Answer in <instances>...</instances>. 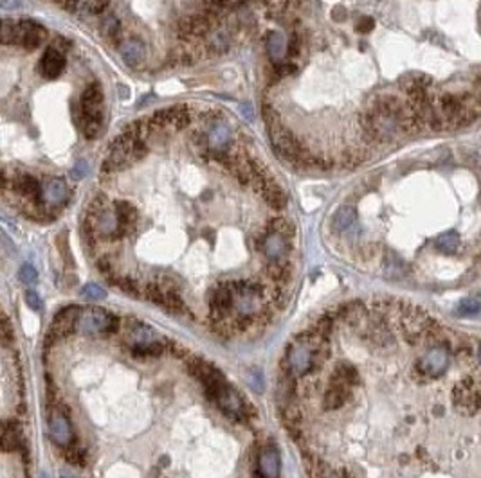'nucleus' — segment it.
I'll use <instances>...</instances> for the list:
<instances>
[{"label":"nucleus","instance_id":"nucleus-1","mask_svg":"<svg viewBox=\"0 0 481 478\" xmlns=\"http://www.w3.org/2000/svg\"><path fill=\"white\" fill-rule=\"evenodd\" d=\"M362 131L373 143H391L400 133L420 131L424 128L411 107L395 95H378L370 108L359 117Z\"/></svg>","mask_w":481,"mask_h":478},{"label":"nucleus","instance_id":"nucleus-2","mask_svg":"<svg viewBox=\"0 0 481 478\" xmlns=\"http://www.w3.org/2000/svg\"><path fill=\"white\" fill-rule=\"evenodd\" d=\"M148 153V144L144 138L136 137V135L128 133L127 130L112 141L108 157L105 158L101 171L105 174L115 173V171H123L127 167L134 166L139 160H143Z\"/></svg>","mask_w":481,"mask_h":478},{"label":"nucleus","instance_id":"nucleus-3","mask_svg":"<svg viewBox=\"0 0 481 478\" xmlns=\"http://www.w3.org/2000/svg\"><path fill=\"white\" fill-rule=\"evenodd\" d=\"M103 101L105 94L103 88L100 83H91L87 85L83 92H81L80 97V108L81 115H83V121H81V128L85 138L88 141H94L101 135L103 131Z\"/></svg>","mask_w":481,"mask_h":478},{"label":"nucleus","instance_id":"nucleus-4","mask_svg":"<svg viewBox=\"0 0 481 478\" xmlns=\"http://www.w3.org/2000/svg\"><path fill=\"white\" fill-rule=\"evenodd\" d=\"M326 358H328V356L314 351L311 345H306L305 342L296 338V340L286 347L283 369L292 372L296 378H303V376L311 374L314 369H318Z\"/></svg>","mask_w":481,"mask_h":478},{"label":"nucleus","instance_id":"nucleus-5","mask_svg":"<svg viewBox=\"0 0 481 478\" xmlns=\"http://www.w3.org/2000/svg\"><path fill=\"white\" fill-rule=\"evenodd\" d=\"M120 329V318L101 308H85L80 311L76 331L81 335H115Z\"/></svg>","mask_w":481,"mask_h":478},{"label":"nucleus","instance_id":"nucleus-6","mask_svg":"<svg viewBox=\"0 0 481 478\" xmlns=\"http://www.w3.org/2000/svg\"><path fill=\"white\" fill-rule=\"evenodd\" d=\"M453 401L458 412L465 415L476 414L481 408V380L463 378L453 390Z\"/></svg>","mask_w":481,"mask_h":478},{"label":"nucleus","instance_id":"nucleus-7","mask_svg":"<svg viewBox=\"0 0 481 478\" xmlns=\"http://www.w3.org/2000/svg\"><path fill=\"white\" fill-rule=\"evenodd\" d=\"M213 401H215L216 407H219L229 419L238 421V423H243V421L249 419V407H247V403L243 401L242 395H240L235 388L231 387L227 381H224V383L220 385Z\"/></svg>","mask_w":481,"mask_h":478},{"label":"nucleus","instance_id":"nucleus-8","mask_svg":"<svg viewBox=\"0 0 481 478\" xmlns=\"http://www.w3.org/2000/svg\"><path fill=\"white\" fill-rule=\"evenodd\" d=\"M209 302V318L213 325H219L227 322L229 313L235 309V293L229 288V285H220L213 288L207 295Z\"/></svg>","mask_w":481,"mask_h":478},{"label":"nucleus","instance_id":"nucleus-9","mask_svg":"<svg viewBox=\"0 0 481 478\" xmlns=\"http://www.w3.org/2000/svg\"><path fill=\"white\" fill-rule=\"evenodd\" d=\"M449 362H451V354L447 351V347L444 345H436V347L429 349L426 354L422 356L418 360L417 369L424 378H440L447 372L449 369Z\"/></svg>","mask_w":481,"mask_h":478},{"label":"nucleus","instance_id":"nucleus-10","mask_svg":"<svg viewBox=\"0 0 481 478\" xmlns=\"http://www.w3.org/2000/svg\"><path fill=\"white\" fill-rule=\"evenodd\" d=\"M49 437H51V441L56 446L60 448L72 446V441H74L69 415L65 414L64 408L58 407V405H56L51 410V414H49Z\"/></svg>","mask_w":481,"mask_h":478},{"label":"nucleus","instance_id":"nucleus-11","mask_svg":"<svg viewBox=\"0 0 481 478\" xmlns=\"http://www.w3.org/2000/svg\"><path fill=\"white\" fill-rule=\"evenodd\" d=\"M47 40V29L35 20H21L16 22V42L15 44L22 45L25 51H35L42 47Z\"/></svg>","mask_w":481,"mask_h":478},{"label":"nucleus","instance_id":"nucleus-12","mask_svg":"<svg viewBox=\"0 0 481 478\" xmlns=\"http://www.w3.org/2000/svg\"><path fill=\"white\" fill-rule=\"evenodd\" d=\"M256 249L262 250L269 261H282L289 257L291 245H289V237L267 230L260 239H256Z\"/></svg>","mask_w":481,"mask_h":478},{"label":"nucleus","instance_id":"nucleus-13","mask_svg":"<svg viewBox=\"0 0 481 478\" xmlns=\"http://www.w3.org/2000/svg\"><path fill=\"white\" fill-rule=\"evenodd\" d=\"M65 67H67V59H65L64 52L56 47H47L42 58L38 59V72L44 79H56L64 74Z\"/></svg>","mask_w":481,"mask_h":478},{"label":"nucleus","instance_id":"nucleus-14","mask_svg":"<svg viewBox=\"0 0 481 478\" xmlns=\"http://www.w3.org/2000/svg\"><path fill=\"white\" fill-rule=\"evenodd\" d=\"M124 340H127L128 349L139 347V345H150L159 342V335H157L150 325L143 324V322L130 318L127 321V328H124Z\"/></svg>","mask_w":481,"mask_h":478},{"label":"nucleus","instance_id":"nucleus-15","mask_svg":"<svg viewBox=\"0 0 481 478\" xmlns=\"http://www.w3.org/2000/svg\"><path fill=\"white\" fill-rule=\"evenodd\" d=\"M69 198H71V191L62 178H52L44 186V205L51 213L67 205Z\"/></svg>","mask_w":481,"mask_h":478},{"label":"nucleus","instance_id":"nucleus-16","mask_svg":"<svg viewBox=\"0 0 481 478\" xmlns=\"http://www.w3.org/2000/svg\"><path fill=\"white\" fill-rule=\"evenodd\" d=\"M209 32V20L204 15H191L180 20L179 28H177V35L184 42H191V40H199Z\"/></svg>","mask_w":481,"mask_h":478},{"label":"nucleus","instance_id":"nucleus-17","mask_svg":"<svg viewBox=\"0 0 481 478\" xmlns=\"http://www.w3.org/2000/svg\"><path fill=\"white\" fill-rule=\"evenodd\" d=\"M120 52L124 65L130 68H141L144 65V61H146V47H144L141 40H124L120 47Z\"/></svg>","mask_w":481,"mask_h":478},{"label":"nucleus","instance_id":"nucleus-18","mask_svg":"<svg viewBox=\"0 0 481 478\" xmlns=\"http://www.w3.org/2000/svg\"><path fill=\"white\" fill-rule=\"evenodd\" d=\"M256 189L262 193V196H263V200L267 202V205L272 207L274 210H283L286 207L289 198H286L285 191H283L282 187H279L278 184L272 180V178H267L265 182H262L260 186H256Z\"/></svg>","mask_w":481,"mask_h":478},{"label":"nucleus","instance_id":"nucleus-19","mask_svg":"<svg viewBox=\"0 0 481 478\" xmlns=\"http://www.w3.org/2000/svg\"><path fill=\"white\" fill-rule=\"evenodd\" d=\"M348 395H350V385L332 380L325 395H323V407L326 410H337V408L344 407L346 401H348Z\"/></svg>","mask_w":481,"mask_h":478},{"label":"nucleus","instance_id":"nucleus-20","mask_svg":"<svg viewBox=\"0 0 481 478\" xmlns=\"http://www.w3.org/2000/svg\"><path fill=\"white\" fill-rule=\"evenodd\" d=\"M282 470V459L274 446H267L260 451L258 471L263 478H278Z\"/></svg>","mask_w":481,"mask_h":478},{"label":"nucleus","instance_id":"nucleus-21","mask_svg":"<svg viewBox=\"0 0 481 478\" xmlns=\"http://www.w3.org/2000/svg\"><path fill=\"white\" fill-rule=\"evenodd\" d=\"M62 4L76 15H101L110 6V0H62Z\"/></svg>","mask_w":481,"mask_h":478},{"label":"nucleus","instance_id":"nucleus-22","mask_svg":"<svg viewBox=\"0 0 481 478\" xmlns=\"http://www.w3.org/2000/svg\"><path fill=\"white\" fill-rule=\"evenodd\" d=\"M114 213L115 216H117V222H120V227L121 230H123L124 236L130 234L132 229H136L137 220H139V213H137V209L132 205L130 202L117 200V202L114 203Z\"/></svg>","mask_w":481,"mask_h":478},{"label":"nucleus","instance_id":"nucleus-23","mask_svg":"<svg viewBox=\"0 0 481 478\" xmlns=\"http://www.w3.org/2000/svg\"><path fill=\"white\" fill-rule=\"evenodd\" d=\"M357 225V210L352 205H342L332 217V229L337 234H348Z\"/></svg>","mask_w":481,"mask_h":478},{"label":"nucleus","instance_id":"nucleus-24","mask_svg":"<svg viewBox=\"0 0 481 478\" xmlns=\"http://www.w3.org/2000/svg\"><path fill=\"white\" fill-rule=\"evenodd\" d=\"M400 88L406 95L418 94V92H427L431 88V78L427 74H420V72H413L402 78Z\"/></svg>","mask_w":481,"mask_h":478},{"label":"nucleus","instance_id":"nucleus-25","mask_svg":"<svg viewBox=\"0 0 481 478\" xmlns=\"http://www.w3.org/2000/svg\"><path fill=\"white\" fill-rule=\"evenodd\" d=\"M265 272L267 277L282 288V286H285L286 282H289V279H291V265H289V259L269 261V265L265 266Z\"/></svg>","mask_w":481,"mask_h":478},{"label":"nucleus","instance_id":"nucleus-26","mask_svg":"<svg viewBox=\"0 0 481 478\" xmlns=\"http://www.w3.org/2000/svg\"><path fill=\"white\" fill-rule=\"evenodd\" d=\"M434 246H436L438 252L451 256V253H456L458 250H460L461 239L460 236H458V232L451 230V232L440 234V236L434 239Z\"/></svg>","mask_w":481,"mask_h":478},{"label":"nucleus","instance_id":"nucleus-27","mask_svg":"<svg viewBox=\"0 0 481 478\" xmlns=\"http://www.w3.org/2000/svg\"><path fill=\"white\" fill-rule=\"evenodd\" d=\"M267 52H269V56L274 59L276 64L282 61L283 56L286 54V42L282 32H269V36H267Z\"/></svg>","mask_w":481,"mask_h":478},{"label":"nucleus","instance_id":"nucleus-28","mask_svg":"<svg viewBox=\"0 0 481 478\" xmlns=\"http://www.w3.org/2000/svg\"><path fill=\"white\" fill-rule=\"evenodd\" d=\"M168 112H170L171 128H175V130H184V128H187V124L191 123V110L186 104H173V107H168Z\"/></svg>","mask_w":481,"mask_h":478},{"label":"nucleus","instance_id":"nucleus-29","mask_svg":"<svg viewBox=\"0 0 481 478\" xmlns=\"http://www.w3.org/2000/svg\"><path fill=\"white\" fill-rule=\"evenodd\" d=\"M21 446V430L15 423L4 421L2 424V448L4 451H15Z\"/></svg>","mask_w":481,"mask_h":478},{"label":"nucleus","instance_id":"nucleus-30","mask_svg":"<svg viewBox=\"0 0 481 478\" xmlns=\"http://www.w3.org/2000/svg\"><path fill=\"white\" fill-rule=\"evenodd\" d=\"M101 35H103L105 38L110 40V42H120L121 38L120 20L115 18L112 13H107V15L103 16V20H101Z\"/></svg>","mask_w":481,"mask_h":478},{"label":"nucleus","instance_id":"nucleus-31","mask_svg":"<svg viewBox=\"0 0 481 478\" xmlns=\"http://www.w3.org/2000/svg\"><path fill=\"white\" fill-rule=\"evenodd\" d=\"M332 380L335 381H341V383H346V385H355L359 381V374L357 371H355V367H352V365L348 364H341L335 367L334 374H332Z\"/></svg>","mask_w":481,"mask_h":478},{"label":"nucleus","instance_id":"nucleus-32","mask_svg":"<svg viewBox=\"0 0 481 478\" xmlns=\"http://www.w3.org/2000/svg\"><path fill=\"white\" fill-rule=\"evenodd\" d=\"M267 230L269 232H276V234H282V236L289 237V239H292L296 234V229L294 225H292L286 217H274V220H271L269 222V225H267Z\"/></svg>","mask_w":481,"mask_h":478},{"label":"nucleus","instance_id":"nucleus-33","mask_svg":"<svg viewBox=\"0 0 481 478\" xmlns=\"http://www.w3.org/2000/svg\"><path fill=\"white\" fill-rule=\"evenodd\" d=\"M247 0H204L207 13H216L222 9H238L245 4Z\"/></svg>","mask_w":481,"mask_h":478},{"label":"nucleus","instance_id":"nucleus-34","mask_svg":"<svg viewBox=\"0 0 481 478\" xmlns=\"http://www.w3.org/2000/svg\"><path fill=\"white\" fill-rule=\"evenodd\" d=\"M112 285H115L117 288L123 289L127 295H132V297H137L141 292L139 282H137L134 277H115L114 281H112Z\"/></svg>","mask_w":481,"mask_h":478},{"label":"nucleus","instance_id":"nucleus-35","mask_svg":"<svg viewBox=\"0 0 481 478\" xmlns=\"http://www.w3.org/2000/svg\"><path fill=\"white\" fill-rule=\"evenodd\" d=\"M81 297L87 299V301L98 302V301H103L105 297H107V292H105L100 285L88 282V285H85L83 288H81Z\"/></svg>","mask_w":481,"mask_h":478},{"label":"nucleus","instance_id":"nucleus-36","mask_svg":"<svg viewBox=\"0 0 481 478\" xmlns=\"http://www.w3.org/2000/svg\"><path fill=\"white\" fill-rule=\"evenodd\" d=\"M480 311L481 302L477 301V299H465V301H461L460 306H458V313H460L461 316H473L477 315Z\"/></svg>","mask_w":481,"mask_h":478},{"label":"nucleus","instance_id":"nucleus-37","mask_svg":"<svg viewBox=\"0 0 481 478\" xmlns=\"http://www.w3.org/2000/svg\"><path fill=\"white\" fill-rule=\"evenodd\" d=\"M65 459H67V462L76 464V466H85V462H87L85 451L76 446L65 448Z\"/></svg>","mask_w":481,"mask_h":478},{"label":"nucleus","instance_id":"nucleus-38","mask_svg":"<svg viewBox=\"0 0 481 478\" xmlns=\"http://www.w3.org/2000/svg\"><path fill=\"white\" fill-rule=\"evenodd\" d=\"M2 42L6 45L15 44L16 42V24L9 18L2 20Z\"/></svg>","mask_w":481,"mask_h":478},{"label":"nucleus","instance_id":"nucleus-39","mask_svg":"<svg viewBox=\"0 0 481 478\" xmlns=\"http://www.w3.org/2000/svg\"><path fill=\"white\" fill-rule=\"evenodd\" d=\"M227 47H229V40H227V36L224 35L222 31L216 32V35L209 40V49L213 52H226Z\"/></svg>","mask_w":481,"mask_h":478},{"label":"nucleus","instance_id":"nucleus-40","mask_svg":"<svg viewBox=\"0 0 481 478\" xmlns=\"http://www.w3.org/2000/svg\"><path fill=\"white\" fill-rule=\"evenodd\" d=\"M18 277H21V281L28 286H33L36 281H38V273H36L35 266L33 265L22 266L21 272H18Z\"/></svg>","mask_w":481,"mask_h":478},{"label":"nucleus","instance_id":"nucleus-41","mask_svg":"<svg viewBox=\"0 0 481 478\" xmlns=\"http://www.w3.org/2000/svg\"><path fill=\"white\" fill-rule=\"evenodd\" d=\"M373 28L375 20L371 18V16H361V18L357 20V24H355V29H357L359 32H370Z\"/></svg>","mask_w":481,"mask_h":478},{"label":"nucleus","instance_id":"nucleus-42","mask_svg":"<svg viewBox=\"0 0 481 478\" xmlns=\"http://www.w3.org/2000/svg\"><path fill=\"white\" fill-rule=\"evenodd\" d=\"M13 329H11V324H9L8 318H2V344H4V347H8L9 344L13 342Z\"/></svg>","mask_w":481,"mask_h":478},{"label":"nucleus","instance_id":"nucleus-43","mask_svg":"<svg viewBox=\"0 0 481 478\" xmlns=\"http://www.w3.org/2000/svg\"><path fill=\"white\" fill-rule=\"evenodd\" d=\"M25 302H28L29 308L35 309V311H38L42 306L40 297H38V293L36 292H33V289H28V292H25Z\"/></svg>","mask_w":481,"mask_h":478},{"label":"nucleus","instance_id":"nucleus-44","mask_svg":"<svg viewBox=\"0 0 481 478\" xmlns=\"http://www.w3.org/2000/svg\"><path fill=\"white\" fill-rule=\"evenodd\" d=\"M58 246H60V250H62V256H64V259H65V263H67V266H71L72 263V259H71V256H69V245H67V234H62L60 237H58Z\"/></svg>","mask_w":481,"mask_h":478},{"label":"nucleus","instance_id":"nucleus-45","mask_svg":"<svg viewBox=\"0 0 481 478\" xmlns=\"http://www.w3.org/2000/svg\"><path fill=\"white\" fill-rule=\"evenodd\" d=\"M296 65L292 64H278V67H276V74L279 76V78H285V76H292L296 74Z\"/></svg>","mask_w":481,"mask_h":478},{"label":"nucleus","instance_id":"nucleus-46","mask_svg":"<svg viewBox=\"0 0 481 478\" xmlns=\"http://www.w3.org/2000/svg\"><path fill=\"white\" fill-rule=\"evenodd\" d=\"M87 169H88L87 162H83V160H81V162L76 164L74 169L71 171V177L74 178V180H81V178H83L85 174H87Z\"/></svg>","mask_w":481,"mask_h":478},{"label":"nucleus","instance_id":"nucleus-47","mask_svg":"<svg viewBox=\"0 0 481 478\" xmlns=\"http://www.w3.org/2000/svg\"><path fill=\"white\" fill-rule=\"evenodd\" d=\"M240 112H242L243 117L249 119V121H253V119H255V110H253V104L251 103H242V104H240Z\"/></svg>","mask_w":481,"mask_h":478},{"label":"nucleus","instance_id":"nucleus-48","mask_svg":"<svg viewBox=\"0 0 481 478\" xmlns=\"http://www.w3.org/2000/svg\"><path fill=\"white\" fill-rule=\"evenodd\" d=\"M299 52V42L298 38H292L291 42H289V45H286V54L292 56V58H296Z\"/></svg>","mask_w":481,"mask_h":478},{"label":"nucleus","instance_id":"nucleus-49","mask_svg":"<svg viewBox=\"0 0 481 478\" xmlns=\"http://www.w3.org/2000/svg\"><path fill=\"white\" fill-rule=\"evenodd\" d=\"M332 18H334L335 22H342V20H346V9L342 8V6H335V8L332 9Z\"/></svg>","mask_w":481,"mask_h":478},{"label":"nucleus","instance_id":"nucleus-50","mask_svg":"<svg viewBox=\"0 0 481 478\" xmlns=\"http://www.w3.org/2000/svg\"><path fill=\"white\" fill-rule=\"evenodd\" d=\"M323 478H341V477H339V474H335V473H326Z\"/></svg>","mask_w":481,"mask_h":478},{"label":"nucleus","instance_id":"nucleus-51","mask_svg":"<svg viewBox=\"0 0 481 478\" xmlns=\"http://www.w3.org/2000/svg\"><path fill=\"white\" fill-rule=\"evenodd\" d=\"M477 356H480V360H481V345H480V352H477Z\"/></svg>","mask_w":481,"mask_h":478},{"label":"nucleus","instance_id":"nucleus-52","mask_svg":"<svg viewBox=\"0 0 481 478\" xmlns=\"http://www.w3.org/2000/svg\"><path fill=\"white\" fill-rule=\"evenodd\" d=\"M64 478H74V477H69V474H65V477Z\"/></svg>","mask_w":481,"mask_h":478}]
</instances>
